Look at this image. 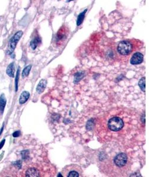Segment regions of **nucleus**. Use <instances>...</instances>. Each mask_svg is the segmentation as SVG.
I'll return each instance as SVG.
<instances>
[{"mask_svg": "<svg viewBox=\"0 0 158 177\" xmlns=\"http://www.w3.org/2000/svg\"><path fill=\"white\" fill-rule=\"evenodd\" d=\"M23 35V32L19 31L16 32L13 37L10 39L9 42V46L8 47V50L7 51V53L8 54H11L13 53L14 49L16 47V45L17 44L18 41H19L20 38Z\"/></svg>", "mask_w": 158, "mask_h": 177, "instance_id": "4", "label": "nucleus"}, {"mask_svg": "<svg viewBox=\"0 0 158 177\" xmlns=\"http://www.w3.org/2000/svg\"><path fill=\"white\" fill-rule=\"evenodd\" d=\"M145 78H141V80L139 81V86L140 87L141 90L143 92H145Z\"/></svg>", "mask_w": 158, "mask_h": 177, "instance_id": "18", "label": "nucleus"}, {"mask_svg": "<svg viewBox=\"0 0 158 177\" xmlns=\"http://www.w3.org/2000/svg\"><path fill=\"white\" fill-rule=\"evenodd\" d=\"M141 121L143 124H145V114L144 113L142 115V116L141 117Z\"/></svg>", "mask_w": 158, "mask_h": 177, "instance_id": "24", "label": "nucleus"}, {"mask_svg": "<svg viewBox=\"0 0 158 177\" xmlns=\"http://www.w3.org/2000/svg\"><path fill=\"white\" fill-rule=\"evenodd\" d=\"M114 161L116 165L119 167H123L127 162V156L124 153H120L115 157Z\"/></svg>", "mask_w": 158, "mask_h": 177, "instance_id": "5", "label": "nucleus"}, {"mask_svg": "<svg viewBox=\"0 0 158 177\" xmlns=\"http://www.w3.org/2000/svg\"><path fill=\"white\" fill-rule=\"evenodd\" d=\"M41 43V40L39 37H36L30 42V46L33 50H35L39 44Z\"/></svg>", "mask_w": 158, "mask_h": 177, "instance_id": "14", "label": "nucleus"}, {"mask_svg": "<svg viewBox=\"0 0 158 177\" xmlns=\"http://www.w3.org/2000/svg\"><path fill=\"white\" fill-rule=\"evenodd\" d=\"M19 75H20V67L18 68L16 76V79H15V89L16 91L17 92L18 87V82H19Z\"/></svg>", "mask_w": 158, "mask_h": 177, "instance_id": "19", "label": "nucleus"}, {"mask_svg": "<svg viewBox=\"0 0 158 177\" xmlns=\"http://www.w3.org/2000/svg\"><path fill=\"white\" fill-rule=\"evenodd\" d=\"M47 85V81L46 79H42L39 83L37 87H36V91L38 93L40 94L42 93L46 87Z\"/></svg>", "mask_w": 158, "mask_h": 177, "instance_id": "8", "label": "nucleus"}, {"mask_svg": "<svg viewBox=\"0 0 158 177\" xmlns=\"http://www.w3.org/2000/svg\"><path fill=\"white\" fill-rule=\"evenodd\" d=\"M4 125H2V128H1V130H0V135L2 134V132H3V130H4Z\"/></svg>", "mask_w": 158, "mask_h": 177, "instance_id": "25", "label": "nucleus"}, {"mask_svg": "<svg viewBox=\"0 0 158 177\" xmlns=\"http://www.w3.org/2000/svg\"><path fill=\"white\" fill-rule=\"evenodd\" d=\"M70 33V28L66 25L64 24L60 27L56 33L54 42L57 46H62L68 39Z\"/></svg>", "mask_w": 158, "mask_h": 177, "instance_id": "2", "label": "nucleus"}, {"mask_svg": "<svg viewBox=\"0 0 158 177\" xmlns=\"http://www.w3.org/2000/svg\"><path fill=\"white\" fill-rule=\"evenodd\" d=\"M21 162L20 161H17L13 163V165L17 167L18 169H20L21 168Z\"/></svg>", "mask_w": 158, "mask_h": 177, "instance_id": "21", "label": "nucleus"}, {"mask_svg": "<svg viewBox=\"0 0 158 177\" xmlns=\"http://www.w3.org/2000/svg\"><path fill=\"white\" fill-rule=\"evenodd\" d=\"M29 151H27V150L23 151L21 152V156H22V158L24 160H26L27 159H28L29 158Z\"/></svg>", "mask_w": 158, "mask_h": 177, "instance_id": "20", "label": "nucleus"}, {"mask_svg": "<svg viewBox=\"0 0 158 177\" xmlns=\"http://www.w3.org/2000/svg\"><path fill=\"white\" fill-rule=\"evenodd\" d=\"M79 167L76 165H72L70 166H68V168L67 170L65 171V173L66 174L67 177H79L80 172L78 168Z\"/></svg>", "mask_w": 158, "mask_h": 177, "instance_id": "6", "label": "nucleus"}, {"mask_svg": "<svg viewBox=\"0 0 158 177\" xmlns=\"http://www.w3.org/2000/svg\"><path fill=\"white\" fill-rule=\"evenodd\" d=\"M85 76V72H79L76 73L74 75V83H78L81 81Z\"/></svg>", "mask_w": 158, "mask_h": 177, "instance_id": "12", "label": "nucleus"}, {"mask_svg": "<svg viewBox=\"0 0 158 177\" xmlns=\"http://www.w3.org/2000/svg\"><path fill=\"white\" fill-rule=\"evenodd\" d=\"M14 71H15V67H14V63H11V64L8 65V66L7 68V74L11 78L14 77Z\"/></svg>", "mask_w": 158, "mask_h": 177, "instance_id": "11", "label": "nucleus"}, {"mask_svg": "<svg viewBox=\"0 0 158 177\" xmlns=\"http://www.w3.org/2000/svg\"><path fill=\"white\" fill-rule=\"evenodd\" d=\"M141 43V41L138 40H123L119 43L117 46V51L120 55L127 56Z\"/></svg>", "mask_w": 158, "mask_h": 177, "instance_id": "1", "label": "nucleus"}, {"mask_svg": "<svg viewBox=\"0 0 158 177\" xmlns=\"http://www.w3.org/2000/svg\"><path fill=\"white\" fill-rule=\"evenodd\" d=\"M30 97V93L27 91H24L21 93L19 98V103L22 105L25 103Z\"/></svg>", "mask_w": 158, "mask_h": 177, "instance_id": "10", "label": "nucleus"}, {"mask_svg": "<svg viewBox=\"0 0 158 177\" xmlns=\"http://www.w3.org/2000/svg\"><path fill=\"white\" fill-rule=\"evenodd\" d=\"M6 105V99L5 95L2 94L0 96V113L2 114L4 112Z\"/></svg>", "mask_w": 158, "mask_h": 177, "instance_id": "13", "label": "nucleus"}, {"mask_svg": "<svg viewBox=\"0 0 158 177\" xmlns=\"http://www.w3.org/2000/svg\"><path fill=\"white\" fill-rule=\"evenodd\" d=\"M5 139H4L1 142H0V149H2V148L4 146V145L5 144Z\"/></svg>", "mask_w": 158, "mask_h": 177, "instance_id": "23", "label": "nucleus"}, {"mask_svg": "<svg viewBox=\"0 0 158 177\" xmlns=\"http://www.w3.org/2000/svg\"><path fill=\"white\" fill-rule=\"evenodd\" d=\"M20 135V131H19V130L16 131L13 133V136L14 138H17Z\"/></svg>", "mask_w": 158, "mask_h": 177, "instance_id": "22", "label": "nucleus"}, {"mask_svg": "<svg viewBox=\"0 0 158 177\" xmlns=\"http://www.w3.org/2000/svg\"><path fill=\"white\" fill-rule=\"evenodd\" d=\"M87 11V9H86L85 11H84L82 13H81L78 17V19H77V21H76V24L78 26H80L82 24V23L83 22L84 18L85 17V14Z\"/></svg>", "mask_w": 158, "mask_h": 177, "instance_id": "15", "label": "nucleus"}, {"mask_svg": "<svg viewBox=\"0 0 158 177\" xmlns=\"http://www.w3.org/2000/svg\"><path fill=\"white\" fill-rule=\"evenodd\" d=\"M31 69H32V65H29V66H26L23 69V72H22V77H23V78H24L29 76Z\"/></svg>", "mask_w": 158, "mask_h": 177, "instance_id": "16", "label": "nucleus"}, {"mask_svg": "<svg viewBox=\"0 0 158 177\" xmlns=\"http://www.w3.org/2000/svg\"><path fill=\"white\" fill-rule=\"evenodd\" d=\"M109 129L112 131H119L124 127L123 120L119 117H114L109 120L108 123Z\"/></svg>", "mask_w": 158, "mask_h": 177, "instance_id": "3", "label": "nucleus"}, {"mask_svg": "<svg viewBox=\"0 0 158 177\" xmlns=\"http://www.w3.org/2000/svg\"><path fill=\"white\" fill-rule=\"evenodd\" d=\"M26 177H37L40 176V173L38 170H37L35 168H32L28 169L25 174Z\"/></svg>", "mask_w": 158, "mask_h": 177, "instance_id": "9", "label": "nucleus"}, {"mask_svg": "<svg viewBox=\"0 0 158 177\" xmlns=\"http://www.w3.org/2000/svg\"><path fill=\"white\" fill-rule=\"evenodd\" d=\"M57 177H63V176H62V175H61V174H60V173H59V174H58V175H57Z\"/></svg>", "mask_w": 158, "mask_h": 177, "instance_id": "26", "label": "nucleus"}, {"mask_svg": "<svg viewBox=\"0 0 158 177\" xmlns=\"http://www.w3.org/2000/svg\"><path fill=\"white\" fill-rule=\"evenodd\" d=\"M94 126H95L94 120L93 119H89L87 122L86 128L88 130H91L94 128Z\"/></svg>", "mask_w": 158, "mask_h": 177, "instance_id": "17", "label": "nucleus"}, {"mask_svg": "<svg viewBox=\"0 0 158 177\" xmlns=\"http://www.w3.org/2000/svg\"><path fill=\"white\" fill-rule=\"evenodd\" d=\"M143 55L140 52H136L132 56L130 63L132 65H138L141 64L143 61Z\"/></svg>", "mask_w": 158, "mask_h": 177, "instance_id": "7", "label": "nucleus"}]
</instances>
